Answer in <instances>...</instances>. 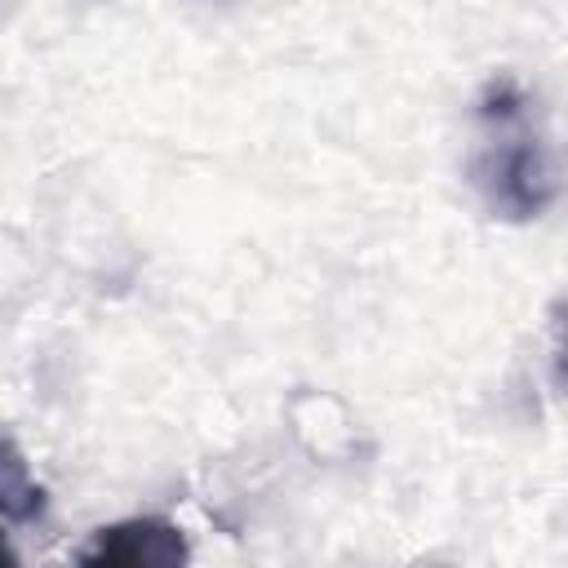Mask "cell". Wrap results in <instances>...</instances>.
<instances>
[{
    "label": "cell",
    "instance_id": "cell-1",
    "mask_svg": "<svg viewBox=\"0 0 568 568\" xmlns=\"http://www.w3.org/2000/svg\"><path fill=\"white\" fill-rule=\"evenodd\" d=\"M497 124V138L475 155V186L484 191L488 209L501 217H537L550 204V173L541 164V146L528 133H515V115L484 120Z\"/></svg>",
    "mask_w": 568,
    "mask_h": 568
},
{
    "label": "cell",
    "instance_id": "cell-2",
    "mask_svg": "<svg viewBox=\"0 0 568 568\" xmlns=\"http://www.w3.org/2000/svg\"><path fill=\"white\" fill-rule=\"evenodd\" d=\"M186 555L191 550H186L182 528L155 515L98 528L93 541L75 550L80 564H129V568H178Z\"/></svg>",
    "mask_w": 568,
    "mask_h": 568
},
{
    "label": "cell",
    "instance_id": "cell-3",
    "mask_svg": "<svg viewBox=\"0 0 568 568\" xmlns=\"http://www.w3.org/2000/svg\"><path fill=\"white\" fill-rule=\"evenodd\" d=\"M0 510L9 524H31L44 515V488L31 479L13 444H4V462H0Z\"/></svg>",
    "mask_w": 568,
    "mask_h": 568
},
{
    "label": "cell",
    "instance_id": "cell-4",
    "mask_svg": "<svg viewBox=\"0 0 568 568\" xmlns=\"http://www.w3.org/2000/svg\"><path fill=\"white\" fill-rule=\"evenodd\" d=\"M559 382L568 386V337H564V351H559Z\"/></svg>",
    "mask_w": 568,
    "mask_h": 568
}]
</instances>
